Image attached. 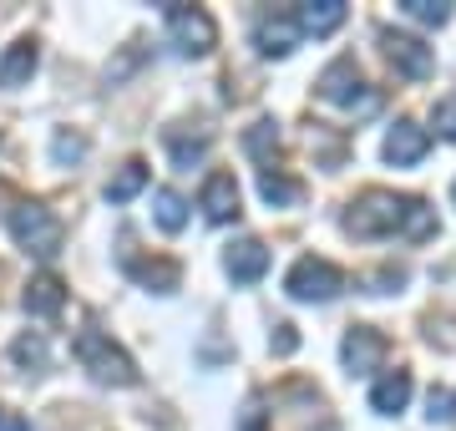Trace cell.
<instances>
[{
    "mask_svg": "<svg viewBox=\"0 0 456 431\" xmlns=\"http://www.w3.org/2000/svg\"><path fill=\"white\" fill-rule=\"evenodd\" d=\"M71 355L82 361V370L92 376V381L102 386H137L142 376H137V361H132L127 350L117 346L107 330H77V340H71Z\"/></svg>",
    "mask_w": 456,
    "mask_h": 431,
    "instance_id": "6da1fadb",
    "label": "cell"
},
{
    "mask_svg": "<svg viewBox=\"0 0 456 431\" xmlns=\"http://www.w3.org/2000/svg\"><path fill=\"white\" fill-rule=\"evenodd\" d=\"M406 203H411V199H395V193H386V188H370L365 199L350 203V214H345V229L360 233V239L401 233V229H406Z\"/></svg>",
    "mask_w": 456,
    "mask_h": 431,
    "instance_id": "7a4b0ae2",
    "label": "cell"
},
{
    "mask_svg": "<svg viewBox=\"0 0 456 431\" xmlns=\"http://www.w3.org/2000/svg\"><path fill=\"white\" fill-rule=\"evenodd\" d=\"M11 239L36 259H51V254H61V218L46 203H16L11 208Z\"/></svg>",
    "mask_w": 456,
    "mask_h": 431,
    "instance_id": "3957f363",
    "label": "cell"
},
{
    "mask_svg": "<svg viewBox=\"0 0 456 431\" xmlns=\"http://www.w3.org/2000/svg\"><path fill=\"white\" fill-rule=\"evenodd\" d=\"M284 289H289V299H305V305H325V299H335L345 289V274L330 259H314V254H305V259H294L289 280H284Z\"/></svg>",
    "mask_w": 456,
    "mask_h": 431,
    "instance_id": "277c9868",
    "label": "cell"
},
{
    "mask_svg": "<svg viewBox=\"0 0 456 431\" xmlns=\"http://www.w3.org/2000/svg\"><path fill=\"white\" fill-rule=\"evenodd\" d=\"M167 41H173L183 56H208L213 41H218V26H213V16L198 11V5H167Z\"/></svg>",
    "mask_w": 456,
    "mask_h": 431,
    "instance_id": "5b68a950",
    "label": "cell"
},
{
    "mask_svg": "<svg viewBox=\"0 0 456 431\" xmlns=\"http://www.w3.org/2000/svg\"><path fill=\"white\" fill-rule=\"evenodd\" d=\"M360 67L350 61V56H340V61H330L325 71H320V97L325 102H340V107H355V97H360V107L370 112L375 107V92H360Z\"/></svg>",
    "mask_w": 456,
    "mask_h": 431,
    "instance_id": "8992f818",
    "label": "cell"
},
{
    "mask_svg": "<svg viewBox=\"0 0 456 431\" xmlns=\"http://www.w3.org/2000/svg\"><path fill=\"white\" fill-rule=\"evenodd\" d=\"M380 41H386V56H391V67L401 71V77H411V82H426V77H431V67H436V56H431V46H426L421 36L386 31Z\"/></svg>",
    "mask_w": 456,
    "mask_h": 431,
    "instance_id": "52a82bcc",
    "label": "cell"
},
{
    "mask_svg": "<svg viewBox=\"0 0 456 431\" xmlns=\"http://www.w3.org/2000/svg\"><path fill=\"white\" fill-rule=\"evenodd\" d=\"M340 355H345V365H350V376H370V370H380V361H386V335L370 330V325H350Z\"/></svg>",
    "mask_w": 456,
    "mask_h": 431,
    "instance_id": "ba28073f",
    "label": "cell"
},
{
    "mask_svg": "<svg viewBox=\"0 0 456 431\" xmlns=\"http://www.w3.org/2000/svg\"><path fill=\"white\" fill-rule=\"evenodd\" d=\"M198 208H203L213 224H228V218H239V183H233V173H208L203 193H198Z\"/></svg>",
    "mask_w": 456,
    "mask_h": 431,
    "instance_id": "9c48e42d",
    "label": "cell"
},
{
    "mask_svg": "<svg viewBox=\"0 0 456 431\" xmlns=\"http://www.w3.org/2000/svg\"><path fill=\"white\" fill-rule=\"evenodd\" d=\"M224 269H228L233 284H254V280H264V269H269V249H264L259 239H239V244H228Z\"/></svg>",
    "mask_w": 456,
    "mask_h": 431,
    "instance_id": "30bf717a",
    "label": "cell"
},
{
    "mask_svg": "<svg viewBox=\"0 0 456 431\" xmlns=\"http://www.w3.org/2000/svg\"><path fill=\"white\" fill-rule=\"evenodd\" d=\"M426 148H431V133H426V127H416V122H395L391 137H386V163L416 167L426 158Z\"/></svg>",
    "mask_w": 456,
    "mask_h": 431,
    "instance_id": "8fae6325",
    "label": "cell"
},
{
    "mask_svg": "<svg viewBox=\"0 0 456 431\" xmlns=\"http://www.w3.org/2000/svg\"><path fill=\"white\" fill-rule=\"evenodd\" d=\"M299 26H294V16H259V26H254V46L264 51V56H289L294 46H299Z\"/></svg>",
    "mask_w": 456,
    "mask_h": 431,
    "instance_id": "7c38bea8",
    "label": "cell"
},
{
    "mask_svg": "<svg viewBox=\"0 0 456 431\" xmlns=\"http://www.w3.org/2000/svg\"><path fill=\"white\" fill-rule=\"evenodd\" d=\"M20 305H26V315H31V320H51V315H61V305H66V284L56 280V274H36V280L26 284Z\"/></svg>",
    "mask_w": 456,
    "mask_h": 431,
    "instance_id": "4fadbf2b",
    "label": "cell"
},
{
    "mask_svg": "<svg viewBox=\"0 0 456 431\" xmlns=\"http://www.w3.org/2000/svg\"><path fill=\"white\" fill-rule=\"evenodd\" d=\"M411 391H416L411 370H391V376H380V381L370 386V411H380V416H401V411L411 406Z\"/></svg>",
    "mask_w": 456,
    "mask_h": 431,
    "instance_id": "5bb4252c",
    "label": "cell"
},
{
    "mask_svg": "<svg viewBox=\"0 0 456 431\" xmlns=\"http://www.w3.org/2000/svg\"><path fill=\"white\" fill-rule=\"evenodd\" d=\"M294 26L305 36H330L345 26V0H305L299 11H294Z\"/></svg>",
    "mask_w": 456,
    "mask_h": 431,
    "instance_id": "9a60e30c",
    "label": "cell"
},
{
    "mask_svg": "<svg viewBox=\"0 0 456 431\" xmlns=\"http://www.w3.org/2000/svg\"><path fill=\"white\" fill-rule=\"evenodd\" d=\"M36 61H41V51H36L31 36H26V41H16V46L0 56V86H5V92L26 86V82L36 77Z\"/></svg>",
    "mask_w": 456,
    "mask_h": 431,
    "instance_id": "2e32d148",
    "label": "cell"
},
{
    "mask_svg": "<svg viewBox=\"0 0 456 431\" xmlns=\"http://www.w3.org/2000/svg\"><path fill=\"white\" fill-rule=\"evenodd\" d=\"M11 361H16L20 370H31V376H41V370H46V361H51L46 335H36V330L16 335V340H11Z\"/></svg>",
    "mask_w": 456,
    "mask_h": 431,
    "instance_id": "e0dca14e",
    "label": "cell"
},
{
    "mask_svg": "<svg viewBox=\"0 0 456 431\" xmlns=\"http://www.w3.org/2000/svg\"><path fill=\"white\" fill-rule=\"evenodd\" d=\"M259 199L274 203V208H289V203L305 199V183H299V178H284V173H259Z\"/></svg>",
    "mask_w": 456,
    "mask_h": 431,
    "instance_id": "ac0fdd59",
    "label": "cell"
},
{
    "mask_svg": "<svg viewBox=\"0 0 456 431\" xmlns=\"http://www.w3.org/2000/svg\"><path fill=\"white\" fill-rule=\"evenodd\" d=\"M152 218H158V229L163 233H178L183 224H188V203H183V193L158 188V193H152Z\"/></svg>",
    "mask_w": 456,
    "mask_h": 431,
    "instance_id": "d6986e66",
    "label": "cell"
},
{
    "mask_svg": "<svg viewBox=\"0 0 456 431\" xmlns=\"http://www.w3.org/2000/svg\"><path fill=\"white\" fill-rule=\"evenodd\" d=\"M244 148L254 152V163H259L264 173L274 167V158H279V133H274V122H269V117H264V122H254V127L244 133Z\"/></svg>",
    "mask_w": 456,
    "mask_h": 431,
    "instance_id": "ffe728a7",
    "label": "cell"
},
{
    "mask_svg": "<svg viewBox=\"0 0 456 431\" xmlns=\"http://www.w3.org/2000/svg\"><path fill=\"white\" fill-rule=\"evenodd\" d=\"M127 274H132L137 284H152V289H178V274H183V269L167 264V259H152V264H147V259H127Z\"/></svg>",
    "mask_w": 456,
    "mask_h": 431,
    "instance_id": "44dd1931",
    "label": "cell"
},
{
    "mask_svg": "<svg viewBox=\"0 0 456 431\" xmlns=\"http://www.w3.org/2000/svg\"><path fill=\"white\" fill-rule=\"evenodd\" d=\"M147 188V163H122V173L117 178H107V203H127V199H137Z\"/></svg>",
    "mask_w": 456,
    "mask_h": 431,
    "instance_id": "7402d4cb",
    "label": "cell"
},
{
    "mask_svg": "<svg viewBox=\"0 0 456 431\" xmlns=\"http://www.w3.org/2000/svg\"><path fill=\"white\" fill-rule=\"evenodd\" d=\"M401 11L411 20H421V26H446L452 20V5L446 0H401Z\"/></svg>",
    "mask_w": 456,
    "mask_h": 431,
    "instance_id": "603a6c76",
    "label": "cell"
},
{
    "mask_svg": "<svg viewBox=\"0 0 456 431\" xmlns=\"http://www.w3.org/2000/svg\"><path fill=\"white\" fill-rule=\"evenodd\" d=\"M406 239H431V233H436V214H431V208H426V199H411L406 203Z\"/></svg>",
    "mask_w": 456,
    "mask_h": 431,
    "instance_id": "cb8c5ba5",
    "label": "cell"
},
{
    "mask_svg": "<svg viewBox=\"0 0 456 431\" xmlns=\"http://www.w3.org/2000/svg\"><path fill=\"white\" fill-rule=\"evenodd\" d=\"M51 158H56L61 167L82 163V158H86V137L82 133H56V137H51Z\"/></svg>",
    "mask_w": 456,
    "mask_h": 431,
    "instance_id": "d4e9b609",
    "label": "cell"
},
{
    "mask_svg": "<svg viewBox=\"0 0 456 431\" xmlns=\"http://www.w3.org/2000/svg\"><path fill=\"white\" fill-rule=\"evenodd\" d=\"M167 148H173V163L178 167H193V163L208 158V137H193V142H188V137H173Z\"/></svg>",
    "mask_w": 456,
    "mask_h": 431,
    "instance_id": "484cf974",
    "label": "cell"
},
{
    "mask_svg": "<svg viewBox=\"0 0 456 431\" xmlns=\"http://www.w3.org/2000/svg\"><path fill=\"white\" fill-rule=\"evenodd\" d=\"M426 416H431V421H452V416H456V396L446 391V386H431V396H426Z\"/></svg>",
    "mask_w": 456,
    "mask_h": 431,
    "instance_id": "4316f807",
    "label": "cell"
},
{
    "mask_svg": "<svg viewBox=\"0 0 456 431\" xmlns=\"http://www.w3.org/2000/svg\"><path fill=\"white\" fill-rule=\"evenodd\" d=\"M431 122H436V133L446 137V142H456V97H441L436 112H431Z\"/></svg>",
    "mask_w": 456,
    "mask_h": 431,
    "instance_id": "83f0119b",
    "label": "cell"
},
{
    "mask_svg": "<svg viewBox=\"0 0 456 431\" xmlns=\"http://www.w3.org/2000/svg\"><path fill=\"white\" fill-rule=\"evenodd\" d=\"M274 330H279V335H274V350H279V355H289V350L299 346V335H294V325H274Z\"/></svg>",
    "mask_w": 456,
    "mask_h": 431,
    "instance_id": "f1b7e54d",
    "label": "cell"
},
{
    "mask_svg": "<svg viewBox=\"0 0 456 431\" xmlns=\"http://www.w3.org/2000/svg\"><path fill=\"white\" fill-rule=\"evenodd\" d=\"M0 431H31L26 421H16V416H0Z\"/></svg>",
    "mask_w": 456,
    "mask_h": 431,
    "instance_id": "f546056e",
    "label": "cell"
},
{
    "mask_svg": "<svg viewBox=\"0 0 456 431\" xmlns=\"http://www.w3.org/2000/svg\"><path fill=\"white\" fill-rule=\"evenodd\" d=\"M244 431H269V427H264V416H248V421H244Z\"/></svg>",
    "mask_w": 456,
    "mask_h": 431,
    "instance_id": "4dcf8cb0",
    "label": "cell"
},
{
    "mask_svg": "<svg viewBox=\"0 0 456 431\" xmlns=\"http://www.w3.org/2000/svg\"><path fill=\"white\" fill-rule=\"evenodd\" d=\"M452 199H456V183H452Z\"/></svg>",
    "mask_w": 456,
    "mask_h": 431,
    "instance_id": "1f68e13d",
    "label": "cell"
}]
</instances>
